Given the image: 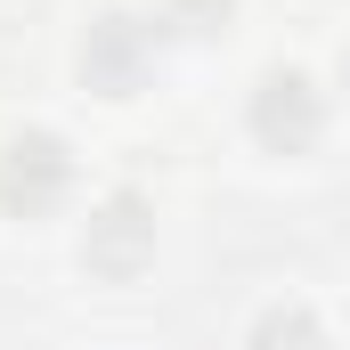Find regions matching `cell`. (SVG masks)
I'll list each match as a JSON object with an SVG mask.
<instances>
[{"mask_svg":"<svg viewBox=\"0 0 350 350\" xmlns=\"http://www.w3.org/2000/svg\"><path fill=\"white\" fill-rule=\"evenodd\" d=\"M74 196V147L57 131H8L0 139V212L41 220Z\"/></svg>","mask_w":350,"mask_h":350,"instance_id":"cell-1","label":"cell"},{"mask_svg":"<svg viewBox=\"0 0 350 350\" xmlns=\"http://www.w3.org/2000/svg\"><path fill=\"white\" fill-rule=\"evenodd\" d=\"M245 122H253V139H261L269 155H310L326 139V90L310 82L301 66H269L261 82H253Z\"/></svg>","mask_w":350,"mask_h":350,"instance_id":"cell-2","label":"cell"},{"mask_svg":"<svg viewBox=\"0 0 350 350\" xmlns=\"http://www.w3.org/2000/svg\"><path fill=\"white\" fill-rule=\"evenodd\" d=\"M74 66H82V82L98 98H139L147 74H155V16H98L82 33V49H74Z\"/></svg>","mask_w":350,"mask_h":350,"instance_id":"cell-3","label":"cell"},{"mask_svg":"<svg viewBox=\"0 0 350 350\" xmlns=\"http://www.w3.org/2000/svg\"><path fill=\"white\" fill-rule=\"evenodd\" d=\"M147 261H155V204L131 196V187H114V196L90 212V228H82V269L122 285V277H139Z\"/></svg>","mask_w":350,"mask_h":350,"instance_id":"cell-4","label":"cell"},{"mask_svg":"<svg viewBox=\"0 0 350 350\" xmlns=\"http://www.w3.org/2000/svg\"><path fill=\"white\" fill-rule=\"evenodd\" d=\"M245 350H326V326H318L301 301H277V310H261V318H253Z\"/></svg>","mask_w":350,"mask_h":350,"instance_id":"cell-5","label":"cell"},{"mask_svg":"<svg viewBox=\"0 0 350 350\" xmlns=\"http://www.w3.org/2000/svg\"><path fill=\"white\" fill-rule=\"evenodd\" d=\"M147 16H155V33H179V41H212V33H228L237 0H147Z\"/></svg>","mask_w":350,"mask_h":350,"instance_id":"cell-6","label":"cell"},{"mask_svg":"<svg viewBox=\"0 0 350 350\" xmlns=\"http://www.w3.org/2000/svg\"><path fill=\"white\" fill-rule=\"evenodd\" d=\"M334 82H342V98H350V41H342V66H334Z\"/></svg>","mask_w":350,"mask_h":350,"instance_id":"cell-7","label":"cell"}]
</instances>
